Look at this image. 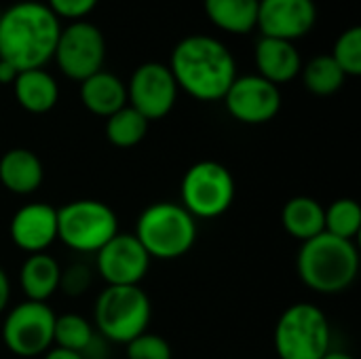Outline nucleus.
<instances>
[{"label":"nucleus","instance_id":"nucleus-1","mask_svg":"<svg viewBox=\"0 0 361 359\" xmlns=\"http://www.w3.org/2000/svg\"><path fill=\"white\" fill-rule=\"evenodd\" d=\"M180 91L199 102H222L237 78V63L228 47L207 34L182 38L167 66Z\"/></svg>","mask_w":361,"mask_h":359},{"label":"nucleus","instance_id":"nucleus-2","mask_svg":"<svg viewBox=\"0 0 361 359\" xmlns=\"http://www.w3.org/2000/svg\"><path fill=\"white\" fill-rule=\"evenodd\" d=\"M61 23L44 2L23 0L0 15V59L19 72L44 68L59 40Z\"/></svg>","mask_w":361,"mask_h":359},{"label":"nucleus","instance_id":"nucleus-3","mask_svg":"<svg viewBox=\"0 0 361 359\" xmlns=\"http://www.w3.org/2000/svg\"><path fill=\"white\" fill-rule=\"evenodd\" d=\"M296 271L309 290L326 296L343 294L360 275V250L355 241L322 233L300 245Z\"/></svg>","mask_w":361,"mask_h":359},{"label":"nucleus","instance_id":"nucleus-4","mask_svg":"<svg viewBox=\"0 0 361 359\" xmlns=\"http://www.w3.org/2000/svg\"><path fill=\"white\" fill-rule=\"evenodd\" d=\"M133 235L150 260H178L197 241V220L180 203L159 201L137 216Z\"/></svg>","mask_w":361,"mask_h":359},{"label":"nucleus","instance_id":"nucleus-5","mask_svg":"<svg viewBox=\"0 0 361 359\" xmlns=\"http://www.w3.org/2000/svg\"><path fill=\"white\" fill-rule=\"evenodd\" d=\"M152 305L140 286H106L93 307V324L106 343L127 345L148 332Z\"/></svg>","mask_w":361,"mask_h":359},{"label":"nucleus","instance_id":"nucleus-6","mask_svg":"<svg viewBox=\"0 0 361 359\" xmlns=\"http://www.w3.org/2000/svg\"><path fill=\"white\" fill-rule=\"evenodd\" d=\"M273 343L279 359H322L332 343L328 315L313 303H294L277 320Z\"/></svg>","mask_w":361,"mask_h":359},{"label":"nucleus","instance_id":"nucleus-7","mask_svg":"<svg viewBox=\"0 0 361 359\" xmlns=\"http://www.w3.org/2000/svg\"><path fill=\"white\" fill-rule=\"evenodd\" d=\"M118 233L114 209L95 199H76L57 209V239L78 254H97Z\"/></svg>","mask_w":361,"mask_h":359},{"label":"nucleus","instance_id":"nucleus-8","mask_svg":"<svg viewBox=\"0 0 361 359\" xmlns=\"http://www.w3.org/2000/svg\"><path fill=\"white\" fill-rule=\"evenodd\" d=\"M235 201V178L218 161H199L190 165L180 184V205L195 220H214L224 216Z\"/></svg>","mask_w":361,"mask_h":359},{"label":"nucleus","instance_id":"nucleus-9","mask_svg":"<svg viewBox=\"0 0 361 359\" xmlns=\"http://www.w3.org/2000/svg\"><path fill=\"white\" fill-rule=\"evenodd\" d=\"M55 311L47 303L23 300L2 322V343L17 358H40L53 347Z\"/></svg>","mask_w":361,"mask_h":359},{"label":"nucleus","instance_id":"nucleus-10","mask_svg":"<svg viewBox=\"0 0 361 359\" xmlns=\"http://www.w3.org/2000/svg\"><path fill=\"white\" fill-rule=\"evenodd\" d=\"M53 59L59 72L76 83L104 70L106 59V38L97 25L91 21H72L61 28Z\"/></svg>","mask_w":361,"mask_h":359},{"label":"nucleus","instance_id":"nucleus-11","mask_svg":"<svg viewBox=\"0 0 361 359\" xmlns=\"http://www.w3.org/2000/svg\"><path fill=\"white\" fill-rule=\"evenodd\" d=\"M125 87L127 104L148 123L165 118L173 110L180 93L171 70L159 61H146L137 66Z\"/></svg>","mask_w":361,"mask_h":359},{"label":"nucleus","instance_id":"nucleus-12","mask_svg":"<svg viewBox=\"0 0 361 359\" xmlns=\"http://www.w3.org/2000/svg\"><path fill=\"white\" fill-rule=\"evenodd\" d=\"M228 114L243 125H264L281 110V91L258 74L237 76L224 95Z\"/></svg>","mask_w":361,"mask_h":359},{"label":"nucleus","instance_id":"nucleus-13","mask_svg":"<svg viewBox=\"0 0 361 359\" xmlns=\"http://www.w3.org/2000/svg\"><path fill=\"white\" fill-rule=\"evenodd\" d=\"M150 269V256L133 233H116L97 254L95 273L106 286H140Z\"/></svg>","mask_w":361,"mask_h":359},{"label":"nucleus","instance_id":"nucleus-14","mask_svg":"<svg viewBox=\"0 0 361 359\" xmlns=\"http://www.w3.org/2000/svg\"><path fill=\"white\" fill-rule=\"evenodd\" d=\"M317 21L313 0H260L256 28L262 36L296 42L307 36Z\"/></svg>","mask_w":361,"mask_h":359},{"label":"nucleus","instance_id":"nucleus-15","mask_svg":"<svg viewBox=\"0 0 361 359\" xmlns=\"http://www.w3.org/2000/svg\"><path fill=\"white\" fill-rule=\"evenodd\" d=\"M8 235L27 256L47 252L57 241V209L40 201L19 207L11 218Z\"/></svg>","mask_w":361,"mask_h":359},{"label":"nucleus","instance_id":"nucleus-16","mask_svg":"<svg viewBox=\"0 0 361 359\" xmlns=\"http://www.w3.org/2000/svg\"><path fill=\"white\" fill-rule=\"evenodd\" d=\"M254 61L258 76L273 85H286L294 80L302 70V57L294 42L260 36L254 47Z\"/></svg>","mask_w":361,"mask_h":359},{"label":"nucleus","instance_id":"nucleus-17","mask_svg":"<svg viewBox=\"0 0 361 359\" xmlns=\"http://www.w3.org/2000/svg\"><path fill=\"white\" fill-rule=\"evenodd\" d=\"M44 182L40 157L27 148H11L0 157V184L13 195H32Z\"/></svg>","mask_w":361,"mask_h":359},{"label":"nucleus","instance_id":"nucleus-18","mask_svg":"<svg viewBox=\"0 0 361 359\" xmlns=\"http://www.w3.org/2000/svg\"><path fill=\"white\" fill-rule=\"evenodd\" d=\"M13 95L19 104L30 114H47L57 106L59 99V85L53 78L51 72L44 68H34V70H23L17 74L13 83Z\"/></svg>","mask_w":361,"mask_h":359},{"label":"nucleus","instance_id":"nucleus-19","mask_svg":"<svg viewBox=\"0 0 361 359\" xmlns=\"http://www.w3.org/2000/svg\"><path fill=\"white\" fill-rule=\"evenodd\" d=\"M80 104L91 114L108 118L127 106V87L114 72L99 70L80 83Z\"/></svg>","mask_w":361,"mask_h":359},{"label":"nucleus","instance_id":"nucleus-20","mask_svg":"<svg viewBox=\"0 0 361 359\" xmlns=\"http://www.w3.org/2000/svg\"><path fill=\"white\" fill-rule=\"evenodd\" d=\"M59 275L61 264L53 256L47 252L30 254L19 269V286L25 300L47 303L55 292H59Z\"/></svg>","mask_w":361,"mask_h":359},{"label":"nucleus","instance_id":"nucleus-21","mask_svg":"<svg viewBox=\"0 0 361 359\" xmlns=\"http://www.w3.org/2000/svg\"><path fill=\"white\" fill-rule=\"evenodd\" d=\"M260 0H203L207 19L226 34H250L256 30Z\"/></svg>","mask_w":361,"mask_h":359},{"label":"nucleus","instance_id":"nucleus-22","mask_svg":"<svg viewBox=\"0 0 361 359\" xmlns=\"http://www.w3.org/2000/svg\"><path fill=\"white\" fill-rule=\"evenodd\" d=\"M281 224L290 237L305 243L324 233V205L307 195L292 197L281 209Z\"/></svg>","mask_w":361,"mask_h":359},{"label":"nucleus","instance_id":"nucleus-23","mask_svg":"<svg viewBox=\"0 0 361 359\" xmlns=\"http://www.w3.org/2000/svg\"><path fill=\"white\" fill-rule=\"evenodd\" d=\"M302 85L309 93L317 97H330L338 93L347 80L345 72L336 66L332 55H315L309 63L302 66L300 70Z\"/></svg>","mask_w":361,"mask_h":359},{"label":"nucleus","instance_id":"nucleus-24","mask_svg":"<svg viewBox=\"0 0 361 359\" xmlns=\"http://www.w3.org/2000/svg\"><path fill=\"white\" fill-rule=\"evenodd\" d=\"M99 334H95V328L91 322L78 313H61L55 317V328H53V347H61L68 351H76L85 355Z\"/></svg>","mask_w":361,"mask_h":359},{"label":"nucleus","instance_id":"nucleus-25","mask_svg":"<svg viewBox=\"0 0 361 359\" xmlns=\"http://www.w3.org/2000/svg\"><path fill=\"white\" fill-rule=\"evenodd\" d=\"M148 121L129 104L106 118V140L116 148H133L148 133Z\"/></svg>","mask_w":361,"mask_h":359},{"label":"nucleus","instance_id":"nucleus-26","mask_svg":"<svg viewBox=\"0 0 361 359\" xmlns=\"http://www.w3.org/2000/svg\"><path fill=\"white\" fill-rule=\"evenodd\" d=\"M361 231V207L355 199L343 197L324 207V233L355 241Z\"/></svg>","mask_w":361,"mask_h":359},{"label":"nucleus","instance_id":"nucleus-27","mask_svg":"<svg viewBox=\"0 0 361 359\" xmlns=\"http://www.w3.org/2000/svg\"><path fill=\"white\" fill-rule=\"evenodd\" d=\"M332 59L345 72V76H360L361 74V28L351 25L345 30L332 49Z\"/></svg>","mask_w":361,"mask_h":359},{"label":"nucleus","instance_id":"nucleus-28","mask_svg":"<svg viewBox=\"0 0 361 359\" xmlns=\"http://www.w3.org/2000/svg\"><path fill=\"white\" fill-rule=\"evenodd\" d=\"M127 359H173L171 345L161 336L152 332H144L135 336L131 343L125 345Z\"/></svg>","mask_w":361,"mask_h":359},{"label":"nucleus","instance_id":"nucleus-29","mask_svg":"<svg viewBox=\"0 0 361 359\" xmlns=\"http://www.w3.org/2000/svg\"><path fill=\"white\" fill-rule=\"evenodd\" d=\"M93 269L85 262H72L66 269H61L59 275V292H63L70 298H78L89 292L93 286Z\"/></svg>","mask_w":361,"mask_h":359},{"label":"nucleus","instance_id":"nucleus-30","mask_svg":"<svg viewBox=\"0 0 361 359\" xmlns=\"http://www.w3.org/2000/svg\"><path fill=\"white\" fill-rule=\"evenodd\" d=\"M99 0H47L44 4L53 11L57 19H70V21H85L89 13L97 6Z\"/></svg>","mask_w":361,"mask_h":359},{"label":"nucleus","instance_id":"nucleus-31","mask_svg":"<svg viewBox=\"0 0 361 359\" xmlns=\"http://www.w3.org/2000/svg\"><path fill=\"white\" fill-rule=\"evenodd\" d=\"M8 300H11V279H8L6 271L0 267V315L6 311Z\"/></svg>","mask_w":361,"mask_h":359},{"label":"nucleus","instance_id":"nucleus-32","mask_svg":"<svg viewBox=\"0 0 361 359\" xmlns=\"http://www.w3.org/2000/svg\"><path fill=\"white\" fill-rule=\"evenodd\" d=\"M17 74H19V70L13 63L0 59V85H13Z\"/></svg>","mask_w":361,"mask_h":359},{"label":"nucleus","instance_id":"nucleus-33","mask_svg":"<svg viewBox=\"0 0 361 359\" xmlns=\"http://www.w3.org/2000/svg\"><path fill=\"white\" fill-rule=\"evenodd\" d=\"M42 359H85L80 353L76 351H68V349H61V347H51L47 353L40 355Z\"/></svg>","mask_w":361,"mask_h":359},{"label":"nucleus","instance_id":"nucleus-34","mask_svg":"<svg viewBox=\"0 0 361 359\" xmlns=\"http://www.w3.org/2000/svg\"><path fill=\"white\" fill-rule=\"evenodd\" d=\"M322 359H355V358H353V355H349V353H345V351H332V349H330V351H328V353H326Z\"/></svg>","mask_w":361,"mask_h":359},{"label":"nucleus","instance_id":"nucleus-35","mask_svg":"<svg viewBox=\"0 0 361 359\" xmlns=\"http://www.w3.org/2000/svg\"><path fill=\"white\" fill-rule=\"evenodd\" d=\"M0 15H2V6H0Z\"/></svg>","mask_w":361,"mask_h":359}]
</instances>
